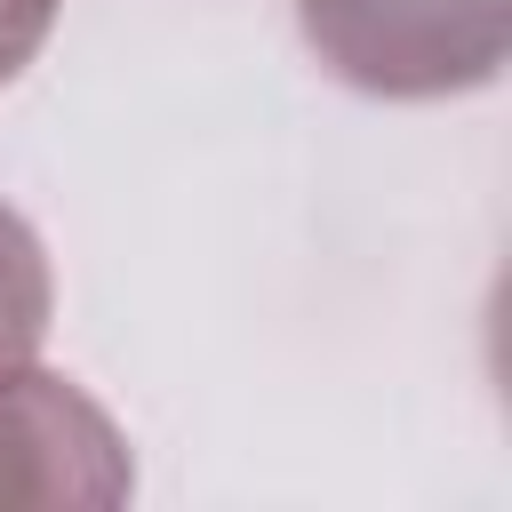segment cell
<instances>
[{
	"instance_id": "6da1fadb",
	"label": "cell",
	"mask_w": 512,
	"mask_h": 512,
	"mask_svg": "<svg viewBox=\"0 0 512 512\" xmlns=\"http://www.w3.org/2000/svg\"><path fill=\"white\" fill-rule=\"evenodd\" d=\"M312 64L384 104L472 96L512 56V0H296Z\"/></svg>"
},
{
	"instance_id": "3957f363",
	"label": "cell",
	"mask_w": 512,
	"mask_h": 512,
	"mask_svg": "<svg viewBox=\"0 0 512 512\" xmlns=\"http://www.w3.org/2000/svg\"><path fill=\"white\" fill-rule=\"evenodd\" d=\"M56 320V272H48V248L40 232L0 200V368L32 360L40 336Z\"/></svg>"
},
{
	"instance_id": "7a4b0ae2",
	"label": "cell",
	"mask_w": 512,
	"mask_h": 512,
	"mask_svg": "<svg viewBox=\"0 0 512 512\" xmlns=\"http://www.w3.org/2000/svg\"><path fill=\"white\" fill-rule=\"evenodd\" d=\"M136 496L128 432L32 360L0 368V512H112Z\"/></svg>"
},
{
	"instance_id": "277c9868",
	"label": "cell",
	"mask_w": 512,
	"mask_h": 512,
	"mask_svg": "<svg viewBox=\"0 0 512 512\" xmlns=\"http://www.w3.org/2000/svg\"><path fill=\"white\" fill-rule=\"evenodd\" d=\"M56 16H64V0H0V88L48 48Z\"/></svg>"
}]
</instances>
